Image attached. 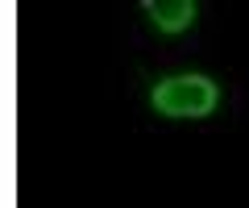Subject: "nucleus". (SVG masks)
Instances as JSON below:
<instances>
[{
  "mask_svg": "<svg viewBox=\"0 0 249 208\" xmlns=\"http://www.w3.org/2000/svg\"><path fill=\"white\" fill-rule=\"evenodd\" d=\"M150 100L162 117H208L216 109L220 92L208 75H170L154 88Z\"/></svg>",
  "mask_w": 249,
  "mask_h": 208,
  "instance_id": "nucleus-1",
  "label": "nucleus"
},
{
  "mask_svg": "<svg viewBox=\"0 0 249 208\" xmlns=\"http://www.w3.org/2000/svg\"><path fill=\"white\" fill-rule=\"evenodd\" d=\"M145 13L154 17V25L166 29V34H178L196 21V4L191 0H145Z\"/></svg>",
  "mask_w": 249,
  "mask_h": 208,
  "instance_id": "nucleus-2",
  "label": "nucleus"
}]
</instances>
